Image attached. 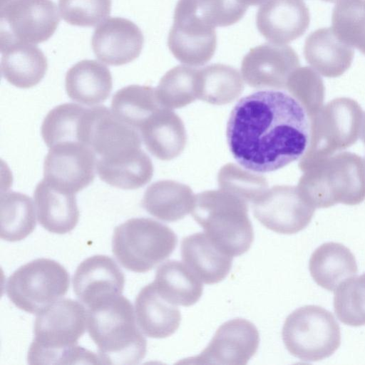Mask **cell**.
<instances>
[{
    "instance_id": "6da1fadb",
    "label": "cell",
    "mask_w": 365,
    "mask_h": 365,
    "mask_svg": "<svg viewBox=\"0 0 365 365\" xmlns=\"http://www.w3.org/2000/svg\"><path fill=\"white\" fill-rule=\"evenodd\" d=\"M309 118L290 94L260 91L241 98L227 125V143L235 159L256 173L282 168L304 153Z\"/></svg>"
},
{
    "instance_id": "7a4b0ae2",
    "label": "cell",
    "mask_w": 365,
    "mask_h": 365,
    "mask_svg": "<svg viewBox=\"0 0 365 365\" xmlns=\"http://www.w3.org/2000/svg\"><path fill=\"white\" fill-rule=\"evenodd\" d=\"M88 311L72 299H60L37 314L29 364H101L98 355L78 344L87 327Z\"/></svg>"
},
{
    "instance_id": "3957f363",
    "label": "cell",
    "mask_w": 365,
    "mask_h": 365,
    "mask_svg": "<svg viewBox=\"0 0 365 365\" xmlns=\"http://www.w3.org/2000/svg\"><path fill=\"white\" fill-rule=\"evenodd\" d=\"M87 311L88 331L102 364H136L143 359L147 341L128 299L121 294Z\"/></svg>"
},
{
    "instance_id": "277c9868",
    "label": "cell",
    "mask_w": 365,
    "mask_h": 365,
    "mask_svg": "<svg viewBox=\"0 0 365 365\" xmlns=\"http://www.w3.org/2000/svg\"><path fill=\"white\" fill-rule=\"evenodd\" d=\"M302 172L297 187L316 209L356 205L365 200V160L356 153H337Z\"/></svg>"
},
{
    "instance_id": "5b68a950",
    "label": "cell",
    "mask_w": 365,
    "mask_h": 365,
    "mask_svg": "<svg viewBox=\"0 0 365 365\" xmlns=\"http://www.w3.org/2000/svg\"><path fill=\"white\" fill-rule=\"evenodd\" d=\"M248 202L223 190L195 195L194 220L222 250L235 257L247 252L254 240Z\"/></svg>"
},
{
    "instance_id": "8992f818",
    "label": "cell",
    "mask_w": 365,
    "mask_h": 365,
    "mask_svg": "<svg viewBox=\"0 0 365 365\" xmlns=\"http://www.w3.org/2000/svg\"><path fill=\"white\" fill-rule=\"evenodd\" d=\"M364 112L357 101L347 97L334 98L309 118V139L300 158L299 169L353 145L360 138Z\"/></svg>"
},
{
    "instance_id": "52a82bcc",
    "label": "cell",
    "mask_w": 365,
    "mask_h": 365,
    "mask_svg": "<svg viewBox=\"0 0 365 365\" xmlns=\"http://www.w3.org/2000/svg\"><path fill=\"white\" fill-rule=\"evenodd\" d=\"M177 244L176 234L167 225L151 218L133 217L115 228L112 251L124 268L144 273L169 257Z\"/></svg>"
},
{
    "instance_id": "ba28073f",
    "label": "cell",
    "mask_w": 365,
    "mask_h": 365,
    "mask_svg": "<svg viewBox=\"0 0 365 365\" xmlns=\"http://www.w3.org/2000/svg\"><path fill=\"white\" fill-rule=\"evenodd\" d=\"M282 340L288 351L310 362L331 356L341 344V331L331 312L318 305H305L285 319Z\"/></svg>"
},
{
    "instance_id": "9c48e42d",
    "label": "cell",
    "mask_w": 365,
    "mask_h": 365,
    "mask_svg": "<svg viewBox=\"0 0 365 365\" xmlns=\"http://www.w3.org/2000/svg\"><path fill=\"white\" fill-rule=\"evenodd\" d=\"M69 274L58 262L38 258L19 267L8 278L6 292L19 309L38 314L68 292Z\"/></svg>"
},
{
    "instance_id": "30bf717a",
    "label": "cell",
    "mask_w": 365,
    "mask_h": 365,
    "mask_svg": "<svg viewBox=\"0 0 365 365\" xmlns=\"http://www.w3.org/2000/svg\"><path fill=\"white\" fill-rule=\"evenodd\" d=\"M59 22L51 0H9L1 7V50L14 44L42 43L54 34Z\"/></svg>"
},
{
    "instance_id": "8fae6325",
    "label": "cell",
    "mask_w": 365,
    "mask_h": 365,
    "mask_svg": "<svg viewBox=\"0 0 365 365\" xmlns=\"http://www.w3.org/2000/svg\"><path fill=\"white\" fill-rule=\"evenodd\" d=\"M255 217L266 228L279 234H295L311 222L316 210L297 186L274 185L252 203Z\"/></svg>"
},
{
    "instance_id": "7c38bea8",
    "label": "cell",
    "mask_w": 365,
    "mask_h": 365,
    "mask_svg": "<svg viewBox=\"0 0 365 365\" xmlns=\"http://www.w3.org/2000/svg\"><path fill=\"white\" fill-rule=\"evenodd\" d=\"M48 148L43 161L45 180L73 194L93 182L97 156L89 145L79 141H65Z\"/></svg>"
},
{
    "instance_id": "4fadbf2b",
    "label": "cell",
    "mask_w": 365,
    "mask_h": 365,
    "mask_svg": "<svg viewBox=\"0 0 365 365\" xmlns=\"http://www.w3.org/2000/svg\"><path fill=\"white\" fill-rule=\"evenodd\" d=\"M85 143L102 160H114L141 148L140 132L104 106L88 108Z\"/></svg>"
},
{
    "instance_id": "5bb4252c",
    "label": "cell",
    "mask_w": 365,
    "mask_h": 365,
    "mask_svg": "<svg viewBox=\"0 0 365 365\" xmlns=\"http://www.w3.org/2000/svg\"><path fill=\"white\" fill-rule=\"evenodd\" d=\"M259 344V334L255 325L245 319L235 318L217 329L199 355L180 363L245 365L256 354Z\"/></svg>"
},
{
    "instance_id": "9a60e30c",
    "label": "cell",
    "mask_w": 365,
    "mask_h": 365,
    "mask_svg": "<svg viewBox=\"0 0 365 365\" xmlns=\"http://www.w3.org/2000/svg\"><path fill=\"white\" fill-rule=\"evenodd\" d=\"M168 45L174 57L187 66L205 64L213 56L217 36L212 28L178 0L174 11L173 24Z\"/></svg>"
},
{
    "instance_id": "2e32d148",
    "label": "cell",
    "mask_w": 365,
    "mask_h": 365,
    "mask_svg": "<svg viewBox=\"0 0 365 365\" xmlns=\"http://www.w3.org/2000/svg\"><path fill=\"white\" fill-rule=\"evenodd\" d=\"M299 67L297 53L290 46L263 43L252 48L241 64L243 80L255 88L286 89L287 81Z\"/></svg>"
},
{
    "instance_id": "e0dca14e",
    "label": "cell",
    "mask_w": 365,
    "mask_h": 365,
    "mask_svg": "<svg viewBox=\"0 0 365 365\" xmlns=\"http://www.w3.org/2000/svg\"><path fill=\"white\" fill-rule=\"evenodd\" d=\"M72 282L76 296L88 309L121 295L125 276L113 259L96 255L80 263Z\"/></svg>"
},
{
    "instance_id": "ac0fdd59",
    "label": "cell",
    "mask_w": 365,
    "mask_h": 365,
    "mask_svg": "<svg viewBox=\"0 0 365 365\" xmlns=\"http://www.w3.org/2000/svg\"><path fill=\"white\" fill-rule=\"evenodd\" d=\"M143 43L139 27L120 17L109 18L101 24L91 40L96 58L110 66H122L134 61L140 54Z\"/></svg>"
},
{
    "instance_id": "d6986e66",
    "label": "cell",
    "mask_w": 365,
    "mask_h": 365,
    "mask_svg": "<svg viewBox=\"0 0 365 365\" xmlns=\"http://www.w3.org/2000/svg\"><path fill=\"white\" fill-rule=\"evenodd\" d=\"M309 22V9L302 0H269L256 15L259 33L277 44L288 43L302 36Z\"/></svg>"
},
{
    "instance_id": "ffe728a7",
    "label": "cell",
    "mask_w": 365,
    "mask_h": 365,
    "mask_svg": "<svg viewBox=\"0 0 365 365\" xmlns=\"http://www.w3.org/2000/svg\"><path fill=\"white\" fill-rule=\"evenodd\" d=\"M76 194L61 190L43 178L36 185L34 201L39 224L47 231L66 234L78 222Z\"/></svg>"
},
{
    "instance_id": "44dd1931",
    "label": "cell",
    "mask_w": 365,
    "mask_h": 365,
    "mask_svg": "<svg viewBox=\"0 0 365 365\" xmlns=\"http://www.w3.org/2000/svg\"><path fill=\"white\" fill-rule=\"evenodd\" d=\"M180 250L185 264L205 284L220 282L231 269L233 257L222 250L205 232L184 237Z\"/></svg>"
},
{
    "instance_id": "7402d4cb",
    "label": "cell",
    "mask_w": 365,
    "mask_h": 365,
    "mask_svg": "<svg viewBox=\"0 0 365 365\" xmlns=\"http://www.w3.org/2000/svg\"><path fill=\"white\" fill-rule=\"evenodd\" d=\"M354 49L341 41L331 28H321L306 38L304 56L307 62L320 75L336 78L351 66Z\"/></svg>"
},
{
    "instance_id": "603a6c76",
    "label": "cell",
    "mask_w": 365,
    "mask_h": 365,
    "mask_svg": "<svg viewBox=\"0 0 365 365\" xmlns=\"http://www.w3.org/2000/svg\"><path fill=\"white\" fill-rule=\"evenodd\" d=\"M139 132L148 150L161 160L178 157L186 145V131L181 118L165 107L154 112Z\"/></svg>"
},
{
    "instance_id": "cb8c5ba5",
    "label": "cell",
    "mask_w": 365,
    "mask_h": 365,
    "mask_svg": "<svg viewBox=\"0 0 365 365\" xmlns=\"http://www.w3.org/2000/svg\"><path fill=\"white\" fill-rule=\"evenodd\" d=\"M136 321L142 332L150 338L164 339L173 334L181 322L177 305L163 298L153 282L143 287L135 301Z\"/></svg>"
},
{
    "instance_id": "d4e9b609",
    "label": "cell",
    "mask_w": 365,
    "mask_h": 365,
    "mask_svg": "<svg viewBox=\"0 0 365 365\" xmlns=\"http://www.w3.org/2000/svg\"><path fill=\"white\" fill-rule=\"evenodd\" d=\"M112 88L110 70L96 60H82L71 66L66 74L68 96L81 105L99 106L110 96Z\"/></svg>"
},
{
    "instance_id": "484cf974",
    "label": "cell",
    "mask_w": 365,
    "mask_h": 365,
    "mask_svg": "<svg viewBox=\"0 0 365 365\" xmlns=\"http://www.w3.org/2000/svg\"><path fill=\"white\" fill-rule=\"evenodd\" d=\"M309 270L314 282L322 288L334 291L358 271L354 255L341 243L321 245L312 254Z\"/></svg>"
},
{
    "instance_id": "4316f807",
    "label": "cell",
    "mask_w": 365,
    "mask_h": 365,
    "mask_svg": "<svg viewBox=\"0 0 365 365\" xmlns=\"http://www.w3.org/2000/svg\"><path fill=\"white\" fill-rule=\"evenodd\" d=\"M195 195L187 185L170 180H158L145 191L142 207L165 222H176L191 213Z\"/></svg>"
},
{
    "instance_id": "83f0119b",
    "label": "cell",
    "mask_w": 365,
    "mask_h": 365,
    "mask_svg": "<svg viewBox=\"0 0 365 365\" xmlns=\"http://www.w3.org/2000/svg\"><path fill=\"white\" fill-rule=\"evenodd\" d=\"M2 77L19 88L38 84L46 75L48 61L42 51L33 44L19 43L1 50Z\"/></svg>"
},
{
    "instance_id": "f1b7e54d",
    "label": "cell",
    "mask_w": 365,
    "mask_h": 365,
    "mask_svg": "<svg viewBox=\"0 0 365 365\" xmlns=\"http://www.w3.org/2000/svg\"><path fill=\"white\" fill-rule=\"evenodd\" d=\"M153 284L167 301L182 307L195 304L203 292L202 282L185 264L178 260H168L161 264Z\"/></svg>"
},
{
    "instance_id": "f546056e",
    "label": "cell",
    "mask_w": 365,
    "mask_h": 365,
    "mask_svg": "<svg viewBox=\"0 0 365 365\" xmlns=\"http://www.w3.org/2000/svg\"><path fill=\"white\" fill-rule=\"evenodd\" d=\"M96 173L106 184L123 190H135L149 182L153 175L150 157L141 149L119 159H97Z\"/></svg>"
},
{
    "instance_id": "4dcf8cb0",
    "label": "cell",
    "mask_w": 365,
    "mask_h": 365,
    "mask_svg": "<svg viewBox=\"0 0 365 365\" xmlns=\"http://www.w3.org/2000/svg\"><path fill=\"white\" fill-rule=\"evenodd\" d=\"M34 201L26 194L13 190L1 192L0 237L8 242H18L36 228Z\"/></svg>"
},
{
    "instance_id": "1f68e13d",
    "label": "cell",
    "mask_w": 365,
    "mask_h": 365,
    "mask_svg": "<svg viewBox=\"0 0 365 365\" xmlns=\"http://www.w3.org/2000/svg\"><path fill=\"white\" fill-rule=\"evenodd\" d=\"M244 88L242 75L235 68L214 63L198 68L197 98L213 105L227 104L241 94Z\"/></svg>"
},
{
    "instance_id": "d6a6232c",
    "label": "cell",
    "mask_w": 365,
    "mask_h": 365,
    "mask_svg": "<svg viewBox=\"0 0 365 365\" xmlns=\"http://www.w3.org/2000/svg\"><path fill=\"white\" fill-rule=\"evenodd\" d=\"M110 106L117 118L138 131L154 112L163 107L155 88L140 85H129L117 91Z\"/></svg>"
},
{
    "instance_id": "836d02e7",
    "label": "cell",
    "mask_w": 365,
    "mask_h": 365,
    "mask_svg": "<svg viewBox=\"0 0 365 365\" xmlns=\"http://www.w3.org/2000/svg\"><path fill=\"white\" fill-rule=\"evenodd\" d=\"M88 108L73 103L56 106L45 116L41 137L48 148L65 141L82 142L84 116Z\"/></svg>"
},
{
    "instance_id": "e575fe53",
    "label": "cell",
    "mask_w": 365,
    "mask_h": 365,
    "mask_svg": "<svg viewBox=\"0 0 365 365\" xmlns=\"http://www.w3.org/2000/svg\"><path fill=\"white\" fill-rule=\"evenodd\" d=\"M198 68L177 66L160 79L156 93L160 104L167 108L184 107L197 98Z\"/></svg>"
},
{
    "instance_id": "d590c367",
    "label": "cell",
    "mask_w": 365,
    "mask_h": 365,
    "mask_svg": "<svg viewBox=\"0 0 365 365\" xmlns=\"http://www.w3.org/2000/svg\"><path fill=\"white\" fill-rule=\"evenodd\" d=\"M332 30L365 55V0H339L331 15Z\"/></svg>"
},
{
    "instance_id": "8d00e7d4",
    "label": "cell",
    "mask_w": 365,
    "mask_h": 365,
    "mask_svg": "<svg viewBox=\"0 0 365 365\" xmlns=\"http://www.w3.org/2000/svg\"><path fill=\"white\" fill-rule=\"evenodd\" d=\"M337 318L351 327L365 325V273L343 282L334 296Z\"/></svg>"
},
{
    "instance_id": "74e56055",
    "label": "cell",
    "mask_w": 365,
    "mask_h": 365,
    "mask_svg": "<svg viewBox=\"0 0 365 365\" xmlns=\"http://www.w3.org/2000/svg\"><path fill=\"white\" fill-rule=\"evenodd\" d=\"M217 182L220 189L251 203L268 189L265 177L235 163H227L221 168Z\"/></svg>"
},
{
    "instance_id": "f35d334b",
    "label": "cell",
    "mask_w": 365,
    "mask_h": 365,
    "mask_svg": "<svg viewBox=\"0 0 365 365\" xmlns=\"http://www.w3.org/2000/svg\"><path fill=\"white\" fill-rule=\"evenodd\" d=\"M286 90L301 104L309 118L324 106V81L320 74L311 67L299 66L295 69L287 81Z\"/></svg>"
},
{
    "instance_id": "ab89813d",
    "label": "cell",
    "mask_w": 365,
    "mask_h": 365,
    "mask_svg": "<svg viewBox=\"0 0 365 365\" xmlns=\"http://www.w3.org/2000/svg\"><path fill=\"white\" fill-rule=\"evenodd\" d=\"M199 19L215 28L232 25L245 15L247 6L237 0H180Z\"/></svg>"
},
{
    "instance_id": "60d3db41",
    "label": "cell",
    "mask_w": 365,
    "mask_h": 365,
    "mask_svg": "<svg viewBox=\"0 0 365 365\" xmlns=\"http://www.w3.org/2000/svg\"><path fill=\"white\" fill-rule=\"evenodd\" d=\"M62 19L71 25L94 26L110 15L111 0H59Z\"/></svg>"
},
{
    "instance_id": "b9f144b4",
    "label": "cell",
    "mask_w": 365,
    "mask_h": 365,
    "mask_svg": "<svg viewBox=\"0 0 365 365\" xmlns=\"http://www.w3.org/2000/svg\"><path fill=\"white\" fill-rule=\"evenodd\" d=\"M241 4L248 6H257L267 0H237Z\"/></svg>"
},
{
    "instance_id": "7bdbcfd3",
    "label": "cell",
    "mask_w": 365,
    "mask_h": 365,
    "mask_svg": "<svg viewBox=\"0 0 365 365\" xmlns=\"http://www.w3.org/2000/svg\"><path fill=\"white\" fill-rule=\"evenodd\" d=\"M364 147H365V113H364V118H363V123H362V127H361V136ZM365 160V158H364Z\"/></svg>"
},
{
    "instance_id": "ee69618b",
    "label": "cell",
    "mask_w": 365,
    "mask_h": 365,
    "mask_svg": "<svg viewBox=\"0 0 365 365\" xmlns=\"http://www.w3.org/2000/svg\"><path fill=\"white\" fill-rule=\"evenodd\" d=\"M323 1H328V2H335L337 0H323Z\"/></svg>"
}]
</instances>
